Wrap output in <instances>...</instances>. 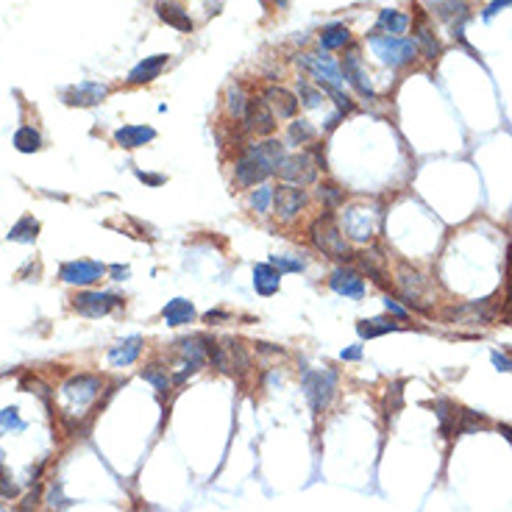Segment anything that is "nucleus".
Returning a JSON list of instances; mask_svg holds the SVG:
<instances>
[{"instance_id":"obj_1","label":"nucleus","mask_w":512,"mask_h":512,"mask_svg":"<svg viewBox=\"0 0 512 512\" xmlns=\"http://www.w3.org/2000/svg\"><path fill=\"white\" fill-rule=\"evenodd\" d=\"M309 242H312V248L318 254H323L329 259H337L342 265L356 256L354 248H351V242H348V237L342 234L340 223H337V215L329 212V209L312 220V226H309Z\"/></svg>"},{"instance_id":"obj_2","label":"nucleus","mask_w":512,"mask_h":512,"mask_svg":"<svg viewBox=\"0 0 512 512\" xmlns=\"http://www.w3.org/2000/svg\"><path fill=\"white\" fill-rule=\"evenodd\" d=\"M340 223L342 234L348 237V242H373V237L382 228V212L379 206H368V204H342L340 206Z\"/></svg>"},{"instance_id":"obj_3","label":"nucleus","mask_w":512,"mask_h":512,"mask_svg":"<svg viewBox=\"0 0 512 512\" xmlns=\"http://www.w3.org/2000/svg\"><path fill=\"white\" fill-rule=\"evenodd\" d=\"M368 45H370L373 56L379 58L382 64H387V67H404V64H409V61H415L420 56L418 42L409 39V37H393V34L373 31L368 37Z\"/></svg>"},{"instance_id":"obj_4","label":"nucleus","mask_w":512,"mask_h":512,"mask_svg":"<svg viewBox=\"0 0 512 512\" xmlns=\"http://www.w3.org/2000/svg\"><path fill=\"white\" fill-rule=\"evenodd\" d=\"M337 385H340V376L332 368L304 370L301 387H304V396H306V401H309V406H312L315 415H320V412H326L332 406V401L337 396Z\"/></svg>"},{"instance_id":"obj_5","label":"nucleus","mask_w":512,"mask_h":512,"mask_svg":"<svg viewBox=\"0 0 512 512\" xmlns=\"http://www.w3.org/2000/svg\"><path fill=\"white\" fill-rule=\"evenodd\" d=\"M273 173L268 170V165L262 162V156L256 154L254 142H245L234 159V173H231V184L237 189H254L259 184H268Z\"/></svg>"},{"instance_id":"obj_6","label":"nucleus","mask_w":512,"mask_h":512,"mask_svg":"<svg viewBox=\"0 0 512 512\" xmlns=\"http://www.w3.org/2000/svg\"><path fill=\"white\" fill-rule=\"evenodd\" d=\"M309 206V192L304 187L279 184L273 187V215L279 223H295Z\"/></svg>"},{"instance_id":"obj_7","label":"nucleus","mask_w":512,"mask_h":512,"mask_svg":"<svg viewBox=\"0 0 512 512\" xmlns=\"http://www.w3.org/2000/svg\"><path fill=\"white\" fill-rule=\"evenodd\" d=\"M318 162H315V156L309 154V151H295V154H287L285 165L279 168V178H282V184H292V187H312V184H318Z\"/></svg>"},{"instance_id":"obj_8","label":"nucleus","mask_w":512,"mask_h":512,"mask_svg":"<svg viewBox=\"0 0 512 512\" xmlns=\"http://www.w3.org/2000/svg\"><path fill=\"white\" fill-rule=\"evenodd\" d=\"M298 67L306 70L318 87H342L345 84V75H342L340 64L326 54H301L298 56Z\"/></svg>"},{"instance_id":"obj_9","label":"nucleus","mask_w":512,"mask_h":512,"mask_svg":"<svg viewBox=\"0 0 512 512\" xmlns=\"http://www.w3.org/2000/svg\"><path fill=\"white\" fill-rule=\"evenodd\" d=\"M117 306H123V298L114 292H101V289H81L73 298V309L84 318H104Z\"/></svg>"},{"instance_id":"obj_10","label":"nucleus","mask_w":512,"mask_h":512,"mask_svg":"<svg viewBox=\"0 0 512 512\" xmlns=\"http://www.w3.org/2000/svg\"><path fill=\"white\" fill-rule=\"evenodd\" d=\"M98 393H101V379L89 376V373H78V376H73V379H67L61 385V401L67 406H73V409H81V406L92 404L98 399Z\"/></svg>"},{"instance_id":"obj_11","label":"nucleus","mask_w":512,"mask_h":512,"mask_svg":"<svg viewBox=\"0 0 512 512\" xmlns=\"http://www.w3.org/2000/svg\"><path fill=\"white\" fill-rule=\"evenodd\" d=\"M104 276H106V268L101 262H92V259H73V262H64L58 268V279L73 287H92Z\"/></svg>"},{"instance_id":"obj_12","label":"nucleus","mask_w":512,"mask_h":512,"mask_svg":"<svg viewBox=\"0 0 512 512\" xmlns=\"http://www.w3.org/2000/svg\"><path fill=\"white\" fill-rule=\"evenodd\" d=\"M396 285H399V289H401L404 304H409V306H415V309H429V304H426L429 282H426L418 270H412L409 265H399V268H396Z\"/></svg>"},{"instance_id":"obj_13","label":"nucleus","mask_w":512,"mask_h":512,"mask_svg":"<svg viewBox=\"0 0 512 512\" xmlns=\"http://www.w3.org/2000/svg\"><path fill=\"white\" fill-rule=\"evenodd\" d=\"M242 125L251 137H273L279 120L276 114L270 112V106L265 104V98H251L248 101V109H245V117H242Z\"/></svg>"},{"instance_id":"obj_14","label":"nucleus","mask_w":512,"mask_h":512,"mask_svg":"<svg viewBox=\"0 0 512 512\" xmlns=\"http://www.w3.org/2000/svg\"><path fill=\"white\" fill-rule=\"evenodd\" d=\"M329 287H332V292H337L342 298H351V301H362L365 298V289H368L362 273L354 270V268H348V265H340V268L332 270Z\"/></svg>"},{"instance_id":"obj_15","label":"nucleus","mask_w":512,"mask_h":512,"mask_svg":"<svg viewBox=\"0 0 512 512\" xmlns=\"http://www.w3.org/2000/svg\"><path fill=\"white\" fill-rule=\"evenodd\" d=\"M446 318H451L459 326H490L496 318V309L487 301H470L446 312Z\"/></svg>"},{"instance_id":"obj_16","label":"nucleus","mask_w":512,"mask_h":512,"mask_svg":"<svg viewBox=\"0 0 512 512\" xmlns=\"http://www.w3.org/2000/svg\"><path fill=\"white\" fill-rule=\"evenodd\" d=\"M342 75H345V81L362 95V98H376V89L370 87V78H368V73H365V64H362V56L356 54V51H351V54H345L342 56Z\"/></svg>"},{"instance_id":"obj_17","label":"nucleus","mask_w":512,"mask_h":512,"mask_svg":"<svg viewBox=\"0 0 512 512\" xmlns=\"http://www.w3.org/2000/svg\"><path fill=\"white\" fill-rule=\"evenodd\" d=\"M262 98H265V104L270 106V112L276 114V120H292V117L298 114V106H301L298 95H292L289 89L279 87V84H270V87H265Z\"/></svg>"},{"instance_id":"obj_18","label":"nucleus","mask_w":512,"mask_h":512,"mask_svg":"<svg viewBox=\"0 0 512 512\" xmlns=\"http://www.w3.org/2000/svg\"><path fill=\"white\" fill-rule=\"evenodd\" d=\"M106 95H109V87L98 84V81H81V84L64 89V101L70 106H98Z\"/></svg>"},{"instance_id":"obj_19","label":"nucleus","mask_w":512,"mask_h":512,"mask_svg":"<svg viewBox=\"0 0 512 512\" xmlns=\"http://www.w3.org/2000/svg\"><path fill=\"white\" fill-rule=\"evenodd\" d=\"M156 139V128L151 125H142V123H128L123 128L114 131V142L125 151H137V148H145L148 142Z\"/></svg>"},{"instance_id":"obj_20","label":"nucleus","mask_w":512,"mask_h":512,"mask_svg":"<svg viewBox=\"0 0 512 512\" xmlns=\"http://www.w3.org/2000/svg\"><path fill=\"white\" fill-rule=\"evenodd\" d=\"M142 345H145V340L139 335H131V337L117 340L109 348V365L112 368H128V365H134L139 359V354H142Z\"/></svg>"},{"instance_id":"obj_21","label":"nucleus","mask_w":512,"mask_h":512,"mask_svg":"<svg viewBox=\"0 0 512 512\" xmlns=\"http://www.w3.org/2000/svg\"><path fill=\"white\" fill-rule=\"evenodd\" d=\"M432 8H435V14H437L440 20L454 23V37L462 39V25H465V20L470 17V6H468L465 0H435Z\"/></svg>"},{"instance_id":"obj_22","label":"nucleus","mask_w":512,"mask_h":512,"mask_svg":"<svg viewBox=\"0 0 512 512\" xmlns=\"http://www.w3.org/2000/svg\"><path fill=\"white\" fill-rule=\"evenodd\" d=\"M170 61L168 54H156V56H145L139 64H134L131 67V73H128V84H151L154 78H159L162 75V70H165V64Z\"/></svg>"},{"instance_id":"obj_23","label":"nucleus","mask_w":512,"mask_h":512,"mask_svg":"<svg viewBox=\"0 0 512 512\" xmlns=\"http://www.w3.org/2000/svg\"><path fill=\"white\" fill-rule=\"evenodd\" d=\"M156 14H159V20H165L168 25H173V28L181 31V34H189V31H192L189 11H187L178 0H156Z\"/></svg>"},{"instance_id":"obj_24","label":"nucleus","mask_w":512,"mask_h":512,"mask_svg":"<svg viewBox=\"0 0 512 512\" xmlns=\"http://www.w3.org/2000/svg\"><path fill=\"white\" fill-rule=\"evenodd\" d=\"M195 318H198V312H195L192 301H187V298H173V301L165 304V309H162V320L170 329L189 326V323H195Z\"/></svg>"},{"instance_id":"obj_25","label":"nucleus","mask_w":512,"mask_h":512,"mask_svg":"<svg viewBox=\"0 0 512 512\" xmlns=\"http://www.w3.org/2000/svg\"><path fill=\"white\" fill-rule=\"evenodd\" d=\"M282 279H285V276H282L270 262L254 265V289H256L259 295H265V298L276 295V292L282 289Z\"/></svg>"},{"instance_id":"obj_26","label":"nucleus","mask_w":512,"mask_h":512,"mask_svg":"<svg viewBox=\"0 0 512 512\" xmlns=\"http://www.w3.org/2000/svg\"><path fill=\"white\" fill-rule=\"evenodd\" d=\"M315 139H318V128H315L309 120H304V117H292V120L287 123L285 145H289V148H304V145H312Z\"/></svg>"},{"instance_id":"obj_27","label":"nucleus","mask_w":512,"mask_h":512,"mask_svg":"<svg viewBox=\"0 0 512 512\" xmlns=\"http://www.w3.org/2000/svg\"><path fill=\"white\" fill-rule=\"evenodd\" d=\"M256 145V154L262 156V162L268 165V170L279 173V168L285 165L287 159V145L282 142V139H276V137H268V139H262V142H254Z\"/></svg>"},{"instance_id":"obj_28","label":"nucleus","mask_w":512,"mask_h":512,"mask_svg":"<svg viewBox=\"0 0 512 512\" xmlns=\"http://www.w3.org/2000/svg\"><path fill=\"white\" fill-rule=\"evenodd\" d=\"M376 25H379V31H382V34L404 37V34L409 31L412 20H409V14H404V11H399V8H385V11H379Z\"/></svg>"},{"instance_id":"obj_29","label":"nucleus","mask_w":512,"mask_h":512,"mask_svg":"<svg viewBox=\"0 0 512 512\" xmlns=\"http://www.w3.org/2000/svg\"><path fill=\"white\" fill-rule=\"evenodd\" d=\"M390 332H399V323L393 318H370V320L356 323V335L362 340H373V337H382V335H390Z\"/></svg>"},{"instance_id":"obj_30","label":"nucleus","mask_w":512,"mask_h":512,"mask_svg":"<svg viewBox=\"0 0 512 512\" xmlns=\"http://www.w3.org/2000/svg\"><path fill=\"white\" fill-rule=\"evenodd\" d=\"M37 234H39V220H37V218H31V215H25V218H20L14 226L8 228L6 239H8V242L31 245V242H37Z\"/></svg>"},{"instance_id":"obj_31","label":"nucleus","mask_w":512,"mask_h":512,"mask_svg":"<svg viewBox=\"0 0 512 512\" xmlns=\"http://www.w3.org/2000/svg\"><path fill=\"white\" fill-rule=\"evenodd\" d=\"M351 42V31L342 25V23H329L323 31H320V48L323 51H340Z\"/></svg>"},{"instance_id":"obj_32","label":"nucleus","mask_w":512,"mask_h":512,"mask_svg":"<svg viewBox=\"0 0 512 512\" xmlns=\"http://www.w3.org/2000/svg\"><path fill=\"white\" fill-rule=\"evenodd\" d=\"M14 148L20 151V154H37L39 148H42V134L34 128V125H20L17 131H14Z\"/></svg>"},{"instance_id":"obj_33","label":"nucleus","mask_w":512,"mask_h":512,"mask_svg":"<svg viewBox=\"0 0 512 512\" xmlns=\"http://www.w3.org/2000/svg\"><path fill=\"white\" fill-rule=\"evenodd\" d=\"M248 206H251V212H256V215H270L273 212V187L270 184H259V187H254L251 189V195H248Z\"/></svg>"},{"instance_id":"obj_34","label":"nucleus","mask_w":512,"mask_h":512,"mask_svg":"<svg viewBox=\"0 0 512 512\" xmlns=\"http://www.w3.org/2000/svg\"><path fill=\"white\" fill-rule=\"evenodd\" d=\"M248 95H245V89H242V84H231L226 89V112L228 117H234V120H242L245 117V109H248Z\"/></svg>"},{"instance_id":"obj_35","label":"nucleus","mask_w":512,"mask_h":512,"mask_svg":"<svg viewBox=\"0 0 512 512\" xmlns=\"http://www.w3.org/2000/svg\"><path fill=\"white\" fill-rule=\"evenodd\" d=\"M315 195H318V201L323 204V209H329V212H335L337 206L345 204V189L337 187V184H332V181H320Z\"/></svg>"},{"instance_id":"obj_36","label":"nucleus","mask_w":512,"mask_h":512,"mask_svg":"<svg viewBox=\"0 0 512 512\" xmlns=\"http://www.w3.org/2000/svg\"><path fill=\"white\" fill-rule=\"evenodd\" d=\"M415 42H418V51H420V56L429 58V61H435V58L440 56V42H437V37L426 28V25H418L415 28Z\"/></svg>"},{"instance_id":"obj_37","label":"nucleus","mask_w":512,"mask_h":512,"mask_svg":"<svg viewBox=\"0 0 512 512\" xmlns=\"http://www.w3.org/2000/svg\"><path fill=\"white\" fill-rule=\"evenodd\" d=\"M142 379H145L148 385H154V390H156L159 396H165V393L170 390V376H168V370H165L162 365H145V368H142Z\"/></svg>"},{"instance_id":"obj_38","label":"nucleus","mask_w":512,"mask_h":512,"mask_svg":"<svg viewBox=\"0 0 512 512\" xmlns=\"http://www.w3.org/2000/svg\"><path fill=\"white\" fill-rule=\"evenodd\" d=\"M298 98L306 109H320L323 104V89L320 87H312L306 78H298Z\"/></svg>"},{"instance_id":"obj_39","label":"nucleus","mask_w":512,"mask_h":512,"mask_svg":"<svg viewBox=\"0 0 512 512\" xmlns=\"http://www.w3.org/2000/svg\"><path fill=\"white\" fill-rule=\"evenodd\" d=\"M282 276L285 273H304L306 270V259H301V256H287V254H279V256H270L268 259Z\"/></svg>"},{"instance_id":"obj_40","label":"nucleus","mask_w":512,"mask_h":512,"mask_svg":"<svg viewBox=\"0 0 512 512\" xmlns=\"http://www.w3.org/2000/svg\"><path fill=\"white\" fill-rule=\"evenodd\" d=\"M23 429H25V420H20V409L17 406L0 409V437L11 435V432H23Z\"/></svg>"},{"instance_id":"obj_41","label":"nucleus","mask_w":512,"mask_h":512,"mask_svg":"<svg viewBox=\"0 0 512 512\" xmlns=\"http://www.w3.org/2000/svg\"><path fill=\"white\" fill-rule=\"evenodd\" d=\"M332 101H335V106H337V112L340 114H351L356 109V104H354V98L351 95H345L342 92V87H320Z\"/></svg>"},{"instance_id":"obj_42","label":"nucleus","mask_w":512,"mask_h":512,"mask_svg":"<svg viewBox=\"0 0 512 512\" xmlns=\"http://www.w3.org/2000/svg\"><path fill=\"white\" fill-rule=\"evenodd\" d=\"M385 309L393 315V318H399V320H409V309L406 306H401V301L399 298H385Z\"/></svg>"},{"instance_id":"obj_43","label":"nucleus","mask_w":512,"mask_h":512,"mask_svg":"<svg viewBox=\"0 0 512 512\" xmlns=\"http://www.w3.org/2000/svg\"><path fill=\"white\" fill-rule=\"evenodd\" d=\"M490 359H493L496 370H501V373H512V356L501 354V351H493V354H490Z\"/></svg>"},{"instance_id":"obj_44","label":"nucleus","mask_w":512,"mask_h":512,"mask_svg":"<svg viewBox=\"0 0 512 512\" xmlns=\"http://www.w3.org/2000/svg\"><path fill=\"white\" fill-rule=\"evenodd\" d=\"M204 320H206L209 326H220V323H228V320H231V312H226V309H212V312L204 315Z\"/></svg>"},{"instance_id":"obj_45","label":"nucleus","mask_w":512,"mask_h":512,"mask_svg":"<svg viewBox=\"0 0 512 512\" xmlns=\"http://www.w3.org/2000/svg\"><path fill=\"white\" fill-rule=\"evenodd\" d=\"M48 504H51L54 510L67 504V501H64V496H61V482H54V485H51V490H48Z\"/></svg>"},{"instance_id":"obj_46","label":"nucleus","mask_w":512,"mask_h":512,"mask_svg":"<svg viewBox=\"0 0 512 512\" xmlns=\"http://www.w3.org/2000/svg\"><path fill=\"white\" fill-rule=\"evenodd\" d=\"M507 6H512V0H493V3L485 8V14H482V17H485V20H493V17H496L501 8H507Z\"/></svg>"},{"instance_id":"obj_47","label":"nucleus","mask_w":512,"mask_h":512,"mask_svg":"<svg viewBox=\"0 0 512 512\" xmlns=\"http://www.w3.org/2000/svg\"><path fill=\"white\" fill-rule=\"evenodd\" d=\"M137 178H139L142 184H151V187H162V184H165V175H156V173L137 170Z\"/></svg>"},{"instance_id":"obj_48","label":"nucleus","mask_w":512,"mask_h":512,"mask_svg":"<svg viewBox=\"0 0 512 512\" xmlns=\"http://www.w3.org/2000/svg\"><path fill=\"white\" fill-rule=\"evenodd\" d=\"M109 276H112V282H125L131 276V268L128 265H112L109 268Z\"/></svg>"},{"instance_id":"obj_49","label":"nucleus","mask_w":512,"mask_h":512,"mask_svg":"<svg viewBox=\"0 0 512 512\" xmlns=\"http://www.w3.org/2000/svg\"><path fill=\"white\" fill-rule=\"evenodd\" d=\"M342 362H356V359H362V345H351V348H345L340 354Z\"/></svg>"},{"instance_id":"obj_50","label":"nucleus","mask_w":512,"mask_h":512,"mask_svg":"<svg viewBox=\"0 0 512 512\" xmlns=\"http://www.w3.org/2000/svg\"><path fill=\"white\" fill-rule=\"evenodd\" d=\"M507 315H512V276H510V287H507V304H504Z\"/></svg>"},{"instance_id":"obj_51","label":"nucleus","mask_w":512,"mask_h":512,"mask_svg":"<svg viewBox=\"0 0 512 512\" xmlns=\"http://www.w3.org/2000/svg\"><path fill=\"white\" fill-rule=\"evenodd\" d=\"M499 432H501V435H504V437H507V440H510V443H512V426H507V423H501V426H499Z\"/></svg>"},{"instance_id":"obj_52","label":"nucleus","mask_w":512,"mask_h":512,"mask_svg":"<svg viewBox=\"0 0 512 512\" xmlns=\"http://www.w3.org/2000/svg\"><path fill=\"white\" fill-rule=\"evenodd\" d=\"M0 512H8V510H6V507H3V504H0Z\"/></svg>"}]
</instances>
